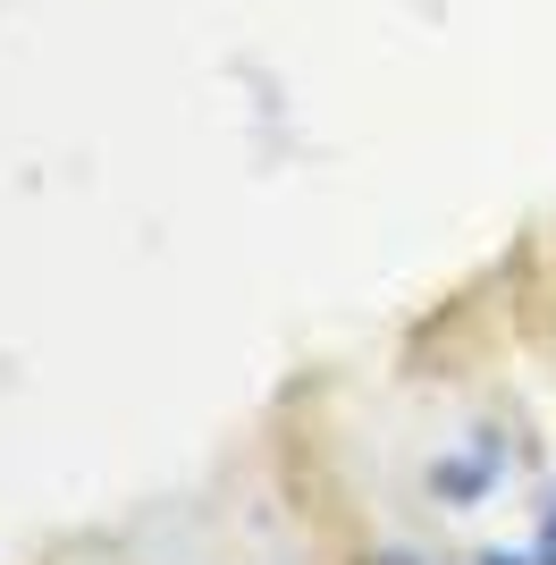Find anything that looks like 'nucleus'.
Returning <instances> with one entry per match:
<instances>
[{"instance_id": "1", "label": "nucleus", "mask_w": 556, "mask_h": 565, "mask_svg": "<svg viewBox=\"0 0 556 565\" xmlns=\"http://www.w3.org/2000/svg\"><path fill=\"white\" fill-rule=\"evenodd\" d=\"M514 565H556V548H532V557H514Z\"/></svg>"}]
</instances>
